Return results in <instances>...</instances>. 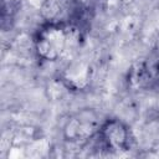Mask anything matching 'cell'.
Here are the masks:
<instances>
[{
  "label": "cell",
  "mask_w": 159,
  "mask_h": 159,
  "mask_svg": "<svg viewBox=\"0 0 159 159\" xmlns=\"http://www.w3.org/2000/svg\"><path fill=\"white\" fill-rule=\"evenodd\" d=\"M20 7H21V0H1L0 19H1L2 30L11 27Z\"/></svg>",
  "instance_id": "obj_5"
},
{
  "label": "cell",
  "mask_w": 159,
  "mask_h": 159,
  "mask_svg": "<svg viewBox=\"0 0 159 159\" xmlns=\"http://www.w3.org/2000/svg\"><path fill=\"white\" fill-rule=\"evenodd\" d=\"M63 84L72 91H82L91 81V68L84 61H73L66 66L61 75Z\"/></svg>",
  "instance_id": "obj_4"
},
{
  "label": "cell",
  "mask_w": 159,
  "mask_h": 159,
  "mask_svg": "<svg viewBox=\"0 0 159 159\" xmlns=\"http://www.w3.org/2000/svg\"><path fill=\"white\" fill-rule=\"evenodd\" d=\"M101 124L102 123L94 111L82 109L68 118L63 128V134L70 142L83 143L97 137Z\"/></svg>",
  "instance_id": "obj_2"
},
{
  "label": "cell",
  "mask_w": 159,
  "mask_h": 159,
  "mask_svg": "<svg viewBox=\"0 0 159 159\" xmlns=\"http://www.w3.org/2000/svg\"><path fill=\"white\" fill-rule=\"evenodd\" d=\"M73 30L76 27L58 21H48L42 25L37 30L34 40L37 56L47 62L61 60L71 45Z\"/></svg>",
  "instance_id": "obj_1"
},
{
  "label": "cell",
  "mask_w": 159,
  "mask_h": 159,
  "mask_svg": "<svg viewBox=\"0 0 159 159\" xmlns=\"http://www.w3.org/2000/svg\"><path fill=\"white\" fill-rule=\"evenodd\" d=\"M99 145L111 152H125L132 145L130 129L119 119H108L103 122L97 133Z\"/></svg>",
  "instance_id": "obj_3"
}]
</instances>
